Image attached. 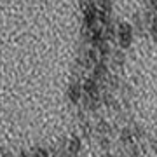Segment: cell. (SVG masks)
<instances>
[{
  "instance_id": "5b68a950",
  "label": "cell",
  "mask_w": 157,
  "mask_h": 157,
  "mask_svg": "<svg viewBox=\"0 0 157 157\" xmlns=\"http://www.w3.org/2000/svg\"><path fill=\"white\" fill-rule=\"evenodd\" d=\"M80 147H82L80 138H70V141L67 143V150L70 155H77L78 152H80Z\"/></svg>"
},
{
  "instance_id": "8992f818",
  "label": "cell",
  "mask_w": 157,
  "mask_h": 157,
  "mask_svg": "<svg viewBox=\"0 0 157 157\" xmlns=\"http://www.w3.org/2000/svg\"><path fill=\"white\" fill-rule=\"evenodd\" d=\"M121 141H122V143H126V145L133 143V129L124 128L122 131H121Z\"/></svg>"
},
{
  "instance_id": "3957f363",
  "label": "cell",
  "mask_w": 157,
  "mask_h": 157,
  "mask_svg": "<svg viewBox=\"0 0 157 157\" xmlns=\"http://www.w3.org/2000/svg\"><path fill=\"white\" fill-rule=\"evenodd\" d=\"M82 89H84V94L89 98H98V94H100V87H98V82L94 78H87L82 86Z\"/></svg>"
},
{
  "instance_id": "30bf717a",
  "label": "cell",
  "mask_w": 157,
  "mask_h": 157,
  "mask_svg": "<svg viewBox=\"0 0 157 157\" xmlns=\"http://www.w3.org/2000/svg\"><path fill=\"white\" fill-rule=\"evenodd\" d=\"M89 2H91V0H89Z\"/></svg>"
},
{
  "instance_id": "9c48e42d",
  "label": "cell",
  "mask_w": 157,
  "mask_h": 157,
  "mask_svg": "<svg viewBox=\"0 0 157 157\" xmlns=\"http://www.w3.org/2000/svg\"><path fill=\"white\" fill-rule=\"evenodd\" d=\"M17 157H28V154H26V152H21V154H19Z\"/></svg>"
},
{
  "instance_id": "ba28073f",
  "label": "cell",
  "mask_w": 157,
  "mask_h": 157,
  "mask_svg": "<svg viewBox=\"0 0 157 157\" xmlns=\"http://www.w3.org/2000/svg\"><path fill=\"white\" fill-rule=\"evenodd\" d=\"M100 145H101V148H108V147H110V140H108V138H101Z\"/></svg>"
},
{
  "instance_id": "7a4b0ae2",
  "label": "cell",
  "mask_w": 157,
  "mask_h": 157,
  "mask_svg": "<svg viewBox=\"0 0 157 157\" xmlns=\"http://www.w3.org/2000/svg\"><path fill=\"white\" fill-rule=\"evenodd\" d=\"M82 94H84V89H82V86L78 84V82H72V84L68 86L67 96L72 103H78V101L82 100Z\"/></svg>"
},
{
  "instance_id": "277c9868",
  "label": "cell",
  "mask_w": 157,
  "mask_h": 157,
  "mask_svg": "<svg viewBox=\"0 0 157 157\" xmlns=\"http://www.w3.org/2000/svg\"><path fill=\"white\" fill-rule=\"evenodd\" d=\"M107 75H108V67L105 65V61L96 63L94 68H93V78L98 82V80H105Z\"/></svg>"
},
{
  "instance_id": "52a82bcc",
  "label": "cell",
  "mask_w": 157,
  "mask_h": 157,
  "mask_svg": "<svg viewBox=\"0 0 157 157\" xmlns=\"http://www.w3.org/2000/svg\"><path fill=\"white\" fill-rule=\"evenodd\" d=\"M98 131H100L101 135H105V133H108V131H110V126H108L107 122H100V126H98Z\"/></svg>"
},
{
  "instance_id": "6da1fadb",
  "label": "cell",
  "mask_w": 157,
  "mask_h": 157,
  "mask_svg": "<svg viewBox=\"0 0 157 157\" xmlns=\"http://www.w3.org/2000/svg\"><path fill=\"white\" fill-rule=\"evenodd\" d=\"M117 42L119 45H121V49H128L129 45L133 44V39H135V30H133V26L129 25V23L122 21V23H119V26H117Z\"/></svg>"
}]
</instances>
